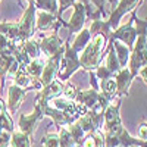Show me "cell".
Segmentation results:
<instances>
[{"instance_id": "52a82bcc", "label": "cell", "mask_w": 147, "mask_h": 147, "mask_svg": "<svg viewBox=\"0 0 147 147\" xmlns=\"http://www.w3.org/2000/svg\"><path fill=\"white\" fill-rule=\"evenodd\" d=\"M141 3H143V0H119L116 3V6L112 7V13H110V16L107 19L110 30L112 31L116 30L121 24V19L127 13H131L136 7L141 6Z\"/></svg>"}, {"instance_id": "83f0119b", "label": "cell", "mask_w": 147, "mask_h": 147, "mask_svg": "<svg viewBox=\"0 0 147 147\" xmlns=\"http://www.w3.org/2000/svg\"><path fill=\"white\" fill-rule=\"evenodd\" d=\"M78 144L74 140L72 134L66 127H60L59 128V147H77Z\"/></svg>"}, {"instance_id": "8992f818", "label": "cell", "mask_w": 147, "mask_h": 147, "mask_svg": "<svg viewBox=\"0 0 147 147\" xmlns=\"http://www.w3.org/2000/svg\"><path fill=\"white\" fill-rule=\"evenodd\" d=\"M35 15H37V7L34 0H28V6L24 12L21 21L18 22L19 25V43H24L25 40L31 38L34 35L35 30Z\"/></svg>"}, {"instance_id": "bcb514c9", "label": "cell", "mask_w": 147, "mask_h": 147, "mask_svg": "<svg viewBox=\"0 0 147 147\" xmlns=\"http://www.w3.org/2000/svg\"><path fill=\"white\" fill-rule=\"evenodd\" d=\"M105 2H106V0H105Z\"/></svg>"}, {"instance_id": "2e32d148", "label": "cell", "mask_w": 147, "mask_h": 147, "mask_svg": "<svg viewBox=\"0 0 147 147\" xmlns=\"http://www.w3.org/2000/svg\"><path fill=\"white\" fill-rule=\"evenodd\" d=\"M75 100L78 103L84 105L88 110H102L100 106H99V102H100V91L99 90H94V88L78 90Z\"/></svg>"}, {"instance_id": "f6af8a7d", "label": "cell", "mask_w": 147, "mask_h": 147, "mask_svg": "<svg viewBox=\"0 0 147 147\" xmlns=\"http://www.w3.org/2000/svg\"><path fill=\"white\" fill-rule=\"evenodd\" d=\"M0 2H2V0H0Z\"/></svg>"}, {"instance_id": "5bb4252c", "label": "cell", "mask_w": 147, "mask_h": 147, "mask_svg": "<svg viewBox=\"0 0 147 147\" xmlns=\"http://www.w3.org/2000/svg\"><path fill=\"white\" fill-rule=\"evenodd\" d=\"M28 90L27 88H22V87H18L16 84H12L9 85L7 88V110L10 115H15L18 107L22 105L24 99H25Z\"/></svg>"}, {"instance_id": "f1b7e54d", "label": "cell", "mask_w": 147, "mask_h": 147, "mask_svg": "<svg viewBox=\"0 0 147 147\" xmlns=\"http://www.w3.org/2000/svg\"><path fill=\"white\" fill-rule=\"evenodd\" d=\"M35 7L57 16V0H34Z\"/></svg>"}, {"instance_id": "9a60e30c", "label": "cell", "mask_w": 147, "mask_h": 147, "mask_svg": "<svg viewBox=\"0 0 147 147\" xmlns=\"http://www.w3.org/2000/svg\"><path fill=\"white\" fill-rule=\"evenodd\" d=\"M59 27H62V24L57 21V16L53 13H49V12H38L35 15V30L37 31H49L53 30L57 31Z\"/></svg>"}, {"instance_id": "4316f807", "label": "cell", "mask_w": 147, "mask_h": 147, "mask_svg": "<svg viewBox=\"0 0 147 147\" xmlns=\"http://www.w3.org/2000/svg\"><path fill=\"white\" fill-rule=\"evenodd\" d=\"M22 47H24V50L27 52V55L31 57V59H35V57H40L43 53H41V49H40V43L34 40L32 37L28 40H25L22 43Z\"/></svg>"}, {"instance_id": "5b68a950", "label": "cell", "mask_w": 147, "mask_h": 147, "mask_svg": "<svg viewBox=\"0 0 147 147\" xmlns=\"http://www.w3.org/2000/svg\"><path fill=\"white\" fill-rule=\"evenodd\" d=\"M138 7H136L131 12V18L125 25H119L116 30H113L112 32H110L109 40H119L121 43L127 44L129 47V50H132L134 43H136V38H137V30H136V27H134V19H136V16H137V9Z\"/></svg>"}, {"instance_id": "8fae6325", "label": "cell", "mask_w": 147, "mask_h": 147, "mask_svg": "<svg viewBox=\"0 0 147 147\" xmlns=\"http://www.w3.org/2000/svg\"><path fill=\"white\" fill-rule=\"evenodd\" d=\"M74 12H72V16L69 19V22L66 24V28H68V38H71L72 34H77L80 32L82 28H84V24H85V19H87V7H85L81 2H77L74 3Z\"/></svg>"}, {"instance_id": "7bdbcfd3", "label": "cell", "mask_w": 147, "mask_h": 147, "mask_svg": "<svg viewBox=\"0 0 147 147\" xmlns=\"http://www.w3.org/2000/svg\"><path fill=\"white\" fill-rule=\"evenodd\" d=\"M131 147H141V146H131Z\"/></svg>"}, {"instance_id": "f546056e", "label": "cell", "mask_w": 147, "mask_h": 147, "mask_svg": "<svg viewBox=\"0 0 147 147\" xmlns=\"http://www.w3.org/2000/svg\"><path fill=\"white\" fill-rule=\"evenodd\" d=\"M68 129H69V132L72 134V137H74V140H75V143L77 144H81L82 143V140H84V137L87 136L84 131H82V128L80 127V124L75 121V122H72L71 125H68L66 127Z\"/></svg>"}, {"instance_id": "30bf717a", "label": "cell", "mask_w": 147, "mask_h": 147, "mask_svg": "<svg viewBox=\"0 0 147 147\" xmlns=\"http://www.w3.org/2000/svg\"><path fill=\"white\" fill-rule=\"evenodd\" d=\"M41 110H43V115L52 118V121L60 128V127H68L71 125L72 122H75L78 119V116L72 112H68V110H59L53 106H50V103H46V105H40Z\"/></svg>"}, {"instance_id": "d590c367", "label": "cell", "mask_w": 147, "mask_h": 147, "mask_svg": "<svg viewBox=\"0 0 147 147\" xmlns=\"http://www.w3.org/2000/svg\"><path fill=\"white\" fill-rule=\"evenodd\" d=\"M10 134L9 131H3L0 134V147H9L10 146Z\"/></svg>"}, {"instance_id": "4dcf8cb0", "label": "cell", "mask_w": 147, "mask_h": 147, "mask_svg": "<svg viewBox=\"0 0 147 147\" xmlns=\"http://www.w3.org/2000/svg\"><path fill=\"white\" fill-rule=\"evenodd\" d=\"M75 2L77 0H57V21L62 24V27H66V22H63L62 19V13L68 7H72Z\"/></svg>"}, {"instance_id": "484cf974", "label": "cell", "mask_w": 147, "mask_h": 147, "mask_svg": "<svg viewBox=\"0 0 147 147\" xmlns=\"http://www.w3.org/2000/svg\"><path fill=\"white\" fill-rule=\"evenodd\" d=\"M10 147H31V137L22 131H13L10 134Z\"/></svg>"}, {"instance_id": "9c48e42d", "label": "cell", "mask_w": 147, "mask_h": 147, "mask_svg": "<svg viewBox=\"0 0 147 147\" xmlns=\"http://www.w3.org/2000/svg\"><path fill=\"white\" fill-rule=\"evenodd\" d=\"M43 118H44V115H43L41 106H40L38 103H35V105H34L32 113H30V115H24V113H21V115H19V119H18L19 131L28 134L30 137L34 136L35 128H37V125H38L40 122L43 121Z\"/></svg>"}, {"instance_id": "f35d334b", "label": "cell", "mask_w": 147, "mask_h": 147, "mask_svg": "<svg viewBox=\"0 0 147 147\" xmlns=\"http://www.w3.org/2000/svg\"><path fill=\"white\" fill-rule=\"evenodd\" d=\"M137 77H140L143 81H144V84L147 85V65H144L140 71H138V74H137Z\"/></svg>"}, {"instance_id": "ee69618b", "label": "cell", "mask_w": 147, "mask_h": 147, "mask_svg": "<svg viewBox=\"0 0 147 147\" xmlns=\"http://www.w3.org/2000/svg\"><path fill=\"white\" fill-rule=\"evenodd\" d=\"M116 147H124V146H121V144H119V146H116Z\"/></svg>"}, {"instance_id": "ffe728a7", "label": "cell", "mask_w": 147, "mask_h": 147, "mask_svg": "<svg viewBox=\"0 0 147 147\" xmlns=\"http://www.w3.org/2000/svg\"><path fill=\"white\" fill-rule=\"evenodd\" d=\"M99 91L106 97V99H109L110 102H113L115 99H118L115 78L110 77V78H106V80H100V82H99Z\"/></svg>"}, {"instance_id": "ab89813d", "label": "cell", "mask_w": 147, "mask_h": 147, "mask_svg": "<svg viewBox=\"0 0 147 147\" xmlns=\"http://www.w3.org/2000/svg\"><path fill=\"white\" fill-rule=\"evenodd\" d=\"M5 110H7V105L5 103V100L2 99V97H0V113L5 112Z\"/></svg>"}, {"instance_id": "d4e9b609", "label": "cell", "mask_w": 147, "mask_h": 147, "mask_svg": "<svg viewBox=\"0 0 147 147\" xmlns=\"http://www.w3.org/2000/svg\"><path fill=\"white\" fill-rule=\"evenodd\" d=\"M13 84H16L18 87H22V88H27L28 91L31 90V85H32V78L28 75V72L25 71V68H19L16 71V74L13 77Z\"/></svg>"}, {"instance_id": "ba28073f", "label": "cell", "mask_w": 147, "mask_h": 147, "mask_svg": "<svg viewBox=\"0 0 147 147\" xmlns=\"http://www.w3.org/2000/svg\"><path fill=\"white\" fill-rule=\"evenodd\" d=\"M63 52H65V44H63L62 49H59L55 55L46 57L44 69H43V74L40 77V82L43 85H47L49 82H52L53 80L57 78V74L60 71V60H62Z\"/></svg>"}, {"instance_id": "60d3db41", "label": "cell", "mask_w": 147, "mask_h": 147, "mask_svg": "<svg viewBox=\"0 0 147 147\" xmlns=\"http://www.w3.org/2000/svg\"><path fill=\"white\" fill-rule=\"evenodd\" d=\"M106 2H107V3H110V6H112V7H115V6H116V3L119 2V0H106Z\"/></svg>"}, {"instance_id": "d6986e66", "label": "cell", "mask_w": 147, "mask_h": 147, "mask_svg": "<svg viewBox=\"0 0 147 147\" xmlns=\"http://www.w3.org/2000/svg\"><path fill=\"white\" fill-rule=\"evenodd\" d=\"M109 43L113 46L115 49V53H116V57L119 60V65L121 68H125L128 66V62H129V56H131V50L129 47L124 43H121L119 40H109Z\"/></svg>"}, {"instance_id": "e575fe53", "label": "cell", "mask_w": 147, "mask_h": 147, "mask_svg": "<svg viewBox=\"0 0 147 147\" xmlns=\"http://www.w3.org/2000/svg\"><path fill=\"white\" fill-rule=\"evenodd\" d=\"M137 137L143 141H147V121H143L138 125V131H137Z\"/></svg>"}, {"instance_id": "603a6c76", "label": "cell", "mask_w": 147, "mask_h": 147, "mask_svg": "<svg viewBox=\"0 0 147 147\" xmlns=\"http://www.w3.org/2000/svg\"><path fill=\"white\" fill-rule=\"evenodd\" d=\"M91 40V32L88 28H82L80 32H77V37L75 40H74V43L71 44V47L75 50L77 53H81L84 50V47L87 46Z\"/></svg>"}, {"instance_id": "cb8c5ba5", "label": "cell", "mask_w": 147, "mask_h": 147, "mask_svg": "<svg viewBox=\"0 0 147 147\" xmlns=\"http://www.w3.org/2000/svg\"><path fill=\"white\" fill-rule=\"evenodd\" d=\"M106 66H107V69L110 71L115 75V74L121 69V65H119V60H118V57H116V53H115V49H113V46L110 44V43H107V47H106Z\"/></svg>"}, {"instance_id": "7c38bea8", "label": "cell", "mask_w": 147, "mask_h": 147, "mask_svg": "<svg viewBox=\"0 0 147 147\" xmlns=\"http://www.w3.org/2000/svg\"><path fill=\"white\" fill-rule=\"evenodd\" d=\"M65 87V82L60 80H53L52 82H49L47 85H43V88L37 91V97H35V103L38 105H46L52 99L57 96H62Z\"/></svg>"}, {"instance_id": "8d00e7d4", "label": "cell", "mask_w": 147, "mask_h": 147, "mask_svg": "<svg viewBox=\"0 0 147 147\" xmlns=\"http://www.w3.org/2000/svg\"><path fill=\"white\" fill-rule=\"evenodd\" d=\"M90 2H91V5H94L96 6V9L97 10H99L100 12V13L103 15V18L106 16V10H105V0H90Z\"/></svg>"}, {"instance_id": "e0dca14e", "label": "cell", "mask_w": 147, "mask_h": 147, "mask_svg": "<svg viewBox=\"0 0 147 147\" xmlns=\"http://www.w3.org/2000/svg\"><path fill=\"white\" fill-rule=\"evenodd\" d=\"M63 44H65V41L59 37L57 31H53L52 35L44 37V38L40 41V49H41V53L46 57H49V56L55 55L59 49H62Z\"/></svg>"}, {"instance_id": "1f68e13d", "label": "cell", "mask_w": 147, "mask_h": 147, "mask_svg": "<svg viewBox=\"0 0 147 147\" xmlns=\"http://www.w3.org/2000/svg\"><path fill=\"white\" fill-rule=\"evenodd\" d=\"M43 147H59V134L56 132H46L41 138Z\"/></svg>"}, {"instance_id": "3957f363", "label": "cell", "mask_w": 147, "mask_h": 147, "mask_svg": "<svg viewBox=\"0 0 147 147\" xmlns=\"http://www.w3.org/2000/svg\"><path fill=\"white\" fill-rule=\"evenodd\" d=\"M121 106H122V97H118L116 103H110L103 112V134L105 136H119L124 129V124L121 119Z\"/></svg>"}, {"instance_id": "ac0fdd59", "label": "cell", "mask_w": 147, "mask_h": 147, "mask_svg": "<svg viewBox=\"0 0 147 147\" xmlns=\"http://www.w3.org/2000/svg\"><path fill=\"white\" fill-rule=\"evenodd\" d=\"M13 62H15V56L12 55L7 49L0 52V90L5 88L7 72H9L10 66L13 65Z\"/></svg>"}, {"instance_id": "74e56055", "label": "cell", "mask_w": 147, "mask_h": 147, "mask_svg": "<svg viewBox=\"0 0 147 147\" xmlns=\"http://www.w3.org/2000/svg\"><path fill=\"white\" fill-rule=\"evenodd\" d=\"M7 46H9V38H7L6 35H3L2 32H0V52H2V50H6Z\"/></svg>"}, {"instance_id": "b9f144b4", "label": "cell", "mask_w": 147, "mask_h": 147, "mask_svg": "<svg viewBox=\"0 0 147 147\" xmlns=\"http://www.w3.org/2000/svg\"><path fill=\"white\" fill-rule=\"evenodd\" d=\"M3 131H5V129H3V125H2V124H0V134H2Z\"/></svg>"}, {"instance_id": "d6a6232c", "label": "cell", "mask_w": 147, "mask_h": 147, "mask_svg": "<svg viewBox=\"0 0 147 147\" xmlns=\"http://www.w3.org/2000/svg\"><path fill=\"white\" fill-rule=\"evenodd\" d=\"M77 94H78V88L74 85L72 82H65V87L62 91V96L66 97L69 100H75L77 99Z\"/></svg>"}, {"instance_id": "7a4b0ae2", "label": "cell", "mask_w": 147, "mask_h": 147, "mask_svg": "<svg viewBox=\"0 0 147 147\" xmlns=\"http://www.w3.org/2000/svg\"><path fill=\"white\" fill-rule=\"evenodd\" d=\"M109 43L107 34H94L91 35L90 43L84 47L80 55V63L84 71H94L103 62V56L106 55V47Z\"/></svg>"}, {"instance_id": "7402d4cb", "label": "cell", "mask_w": 147, "mask_h": 147, "mask_svg": "<svg viewBox=\"0 0 147 147\" xmlns=\"http://www.w3.org/2000/svg\"><path fill=\"white\" fill-rule=\"evenodd\" d=\"M43 56H44V55H41L40 57L31 59V62H30L28 66L25 68V71L28 72V75H30L32 80H40L41 74H43L44 63H46V59H43Z\"/></svg>"}, {"instance_id": "277c9868", "label": "cell", "mask_w": 147, "mask_h": 147, "mask_svg": "<svg viewBox=\"0 0 147 147\" xmlns=\"http://www.w3.org/2000/svg\"><path fill=\"white\" fill-rule=\"evenodd\" d=\"M80 53H77L74 49L71 47L69 44V38L65 41V52H63V56H62V60H60V71L57 74V80L66 82L74 74H75L80 68H81V63H80Z\"/></svg>"}, {"instance_id": "836d02e7", "label": "cell", "mask_w": 147, "mask_h": 147, "mask_svg": "<svg viewBox=\"0 0 147 147\" xmlns=\"http://www.w3.org/2000/svg\"><path fill=\"white\" fill-rule=\"evenodd\" d=\"M94 74H96V77H97V80H99V81H100V80H106V78L113 77V74L110 72V71L107 69V66L103 65V63H100L99 66L94 69Z\"/></svg>"}, {"instance_id": "44dd1931", "label": "cell", "mask_w": 147, "mask_h": 147, "mask_svg": "<svg viewBox=\"0 0 147 147\" xmlns=\"http://www.w3.org/2000/svg\"><path fill=\"white\" fill-rule=\"evenodd\" d=\"M0 32L6 35L10 41H13L16 44L19 43V25L18 22H0Z\"/></svg>"}, {"instance_id": "6da1fadb", "label": "cell", "mask_w": 147, "mask_h": 147, "mask_svg": "<svg viewBox=\"0 0 147 147\" xmlns=\"http://www.w3.org/2000/svg\"><path fill=\"white\" fill-rule=\"evenodd\" d=\"M134 25H136V30H137V38H136V43H134V47L131 50L128 69L131 71L132 77L136 78L138 71L144 65H147V18L138 19L136 16Z\"/></svg>"}, {"instance_id": "4fadbf2b", "label": "cell", "mask_w": 147, "mask_h": 147, "mask_svg": "<svg viewBox=\"0 0 147 147\" xmlns=\"http://www.w3.org/2000/svg\"><path fill=\"white\" fill-rule=\"evenodd\" d=\"M115 81H116V96L118 97H125L129 94V87L134 81V77L131 71L128 69V66L121 68L115 75H113Z\"/></svg>"}]
</instances>
